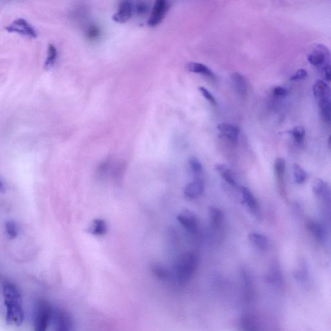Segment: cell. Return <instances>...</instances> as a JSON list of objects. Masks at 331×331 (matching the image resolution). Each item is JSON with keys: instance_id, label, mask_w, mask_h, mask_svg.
<instances>
[{"instance_id": "3", "label": "cell", "mask_w": 331, "mask_h": 331, "mask_svg": "<svg viewBox=\"0 0 331 331\" xmlns=\"http://www.w3.org/2000/svg\"><path fill=\"white\" fill-rule=\"evenodd\" d=\"M307 60L318 69L326 81L330 82V53L327 47L323 44H315L308 54Z\"/></svg>"}, {"instance_id": "18", "label": "cell", "mask_w": 331, "mask_h": 331, "mask_svg": "<svg viewBox=\"0 0 331 331\" xmlns=\"http://www.w3.org/2000/svg\"><path fill=\"white\" fill-rule=\"evenodd\" d=\"M210 221L211 224L214 229H219L223 223V214L221 210L216 208V207H210L209 210Z\"/></svg>"}, {"instance_id": "16", "label": "cell", "mask_w": 331, "mask_h": 331, "mask_svg": "<svg viewBox=\"0 0 331 331\" xmlns=\"http://www.w3.org/2000/svg\"><path fill=\"white\" fill-rule=\"evenodd\" d=\"M107 223L102 219H96L91 223L88 229L89 233L93 236H102L107 233Z\"/></svg>"}, {"instance_id": "33", "label": "cell", "mask_w": 331, "mask_h": 331, "mask_svg": "<svg viewBox=\"0 0 331 331\" xmlns=\"http://www.w3.org/2000/svg\"><path fill=\"white\" fill-rule=\"evenodd\" d=\"M308 76L307 71L303 70V69H301L296 71L295 75L291 76L290 78V80L291 81H298L304 80Z\"/></svg>"}, {"instance_id": "36", "label": "cell", "mask_w": 331, "mask_h": 331, "mask_svg": "<svg viewBox=\"0 0 331 331\" xmlns=\"http://www.w3.org/2000/svg\"><path fill=\"white\" fill-rule=\"evenodd\" d=\"M328 147H329V148H330V137H328Z\"/></svg>"}, {"instance_id": "27", "label": "cell", "mask_w": 331, "mask_h": 331, "mask_svg": "<svg viewBox=\"0 0 331 331\" xmlns=\"http://www.w3.org/2000/svg\"><path fill=\"white\" fill-rule=\"evenodd\" d=\"M307 229L316 239H318V240L322 239L323 231L322 226H321L319 223L313 221H308L307 223Z\"/></svg>"}, {"instance_id": "29", "label": "cell", "mask_w": 331, "mask_h": 331, "mask_svg": "<svg viewBox=\"0 0 331 331\" xmlns=\"http://www.w3.org/2000/svg\"><path fill=\"white\" fill-rule=\"evenodd\" d=\"M190 169L195 175H198L201 174L202 172V165L200 160L196 157H193L190 158L189 160Z\"/></svg>"}, {"instance_id": "17", "label": "cell", "mask_w": 331, "mask_h": 331, "mask_svg": "<svg viewBox=\"0 0 331 331\" xmlns=\"http://www.w3.org/2000/svg\"><path fill=\"white\" fill-rule=\"evenodd\" d=\"M187 68L190 72L200 74V75L208 76V77L214 79L216 78V76H215V74L213 71H212L209 67L204 65V64L192 63L188 64Z\"/></svg>"}, {"instance_id": "31", "label": "cell", "mask_w": 331, "mask_h": 331, "mask_svg": "<svg viewBox=\"0 0 331 331\" xmlns=\"http://www.w3.org/2000/svg\"><path fill=\"white\" fill-rule=\"evenodd\" d=\"M199 90L202 94V95L204 96L205 99L208 100L215 107L217 106V104L216 98H214V96L212 95L211 93L207 89L201 86V87L199 88Z\"/></svg>"}, {"instance_id": "30", "label": "cell", "mask_w": 331, "mask_h": 331, "mask_svg": "<svg viewBox=\"0 0 331 331\" xmlns=\"http://www.w3.org/2000/svg\"><path fill=\"white\" fill-rule=\"evenodd\" d=\"M6 229L10 239H14L18 236V231H17L16 225L14 221H7L6 224Z\"/></svg>"}, {"instance_id": "6", "label": "cell", "mask_w": 331, "mask_h": 331, "mask_svg": "<svg viewBox=\"0 0 331 331\" xmlns=\"http://www.w3.org/2000/svg\"><path fill=\"white\" fill-rule=\"evenodd\" d=\"M169 9V4L167 2L164 0H158L155 2L152 9L148 24L150 27H155L161 23Z\"/></svg>"}, {"instance_id": "35", "label": "cell", "mask_w": 331, "mask_h": 331, "mask_svg": "<svg viewBox=\"0 0 331 331\" xmlns=\"http://www.w3.org/2000/svg\"><path fill=\"white\" fill-rule=\"evenodd\" d=\"M136 10H137V12L140 14H144L148 10L147 5L143 3V2H140V3L137 4Z\"/></svg>"}, {"instance_id": "20", "label": "cell", "mask_w": 331, "mask_h": 331, "mask_svg": "<svg viewBox=\"0 0 331 331\" xmlns=\"http://www.w3.org/2000/svg\"><path fill=\"white\" fill-rule=\"evenodd\" d=\"M240 190L242 197H243L244 201L247 206L253 211H258V202H257L256 197H254L253 193L246 187H241Z\"/></svg>"}, {"instance_id": "11", "label": "cell", "mask_w": 331, "mask_h": 331, "mask_svg": "<svg viewBox=\"0 0 331 331\" xmlns=\"http://www.w3.org/2000/svg\"><path fill=\"white\" fill-rule=\"evenodd\" d=\"M204 190V182L201 180H196L188 184L184 188V194L187 198L196 199L201 196Z\"/></svg>"}, {"instance_id": "22", "label": "cell", "mask_w": 331, "mask_h": 331, "mask_svg": "<svg viewBox=\"0 0 331 331\" xmlns=\"http://www.w3.org/2000/svg\"><path fill=\"white\" fill-rule=\"evenodd\" d=\"M57 49L53 44H50L48 46V56L44 64V68L46 70H50L55 64L56 58H57Z\"/></svg>"}, {"instance_id": "7", "label": "cell", "mask_w": 331, "mask_h": 331, "mask_svg": "<svg viewBox=\"0 0 331 331\" xmlns=\"http://www.w3.org/2000/svg\"><path fill=\"white\" fill-rule=\"evenodd\" d=\"M177 220L189 233L195 234L198 231L199 220L192 212L188 210L182 212L177 216Z\"/></svg>"}, {"instance_id": "37", "label": "cell", "mask_w": 331, "mask_h": 331, "mask_svg": "<svg viewBox=\"0 0 331 331\" xmlns=\"http://www.w3.org/2000/svg\"><path fill=\"white\" fill-rule=\"evenodd\" d=\"M1 189H2V184L1 183H0V190H1Z\"/></svg>"}, {"instance_id": "32", "label": "cell", "mask_w": 331, "mask_h": 331, "mask_svg": "<svg viewBox=\"0 0 331 331\" xmlns=\"http://www.w3.org/2000/svg\"><path fill=\"white\" fill-rule=\"evenodd\" d=\"M100 35V30L99 27L96 26H91L88 29L87 32V37L90 40H95Z\"/></svg>"}, {"instance_id": "1", "label": "cell", "mask_w": 331, "mask_h": 331, "mask_svg": "<svg viewBox=\"0 0 331 331\" xmlns=\"http://www.w3.org/2000/svg\"><path fill=\"white\" fill-rule=\"evenodd\" d=\"M3 295L7 308V323L9 325L20 326L23 323L24 313L22 296L18 288L14 284L6 281L3 285Z\"/></svg>"}, {"instance_id": "15", "label": "cell", "mask_w": 331, "mask_h": 331, "mask_svg": "<svg viewBox=\"0 0 331 331\" xmlns=\"http://www.w3.org/2000/svg\"><path fill=\"white\" fill-rule=\"evenodd\" d=\"M313 190L317 196L324 199L329 200L330 190L328 184L322 179H316L313 183Z\"/></svg>"}, {"instance_id": "10", "label": "cell", "mask_w": 331, "mask_h": 331, "mask_svg": "<svg viewBox=\"0 0 331 331\" xmlns=\"http://www.w3.org/2000/svg\"><path fill=\"white\" fill-rule=\"evenodd\" d=\"M313 93L317 101L330 100V90L325 81L317 80L313 86Z\"/></svg>"}, {"instance_id": "9", "label": "cell", "mask_w": 331, "mask_h": 331, "mask_svg": "<svg viewBox=\"0 0 331 331\" xmlns=\"http://www.w3.org/2000/svg\"><path fill=\"white\" fill-rule=\"evenodd\" d=\"M217 130L223 137L230 141L234 143L238 142L240 130L236 126L231 123H221L217 127Z\"/></svg>"}, {"instance_id": "8", "label": "cell", "mask_w": 331, "mask_h": 331, "mask_svg": "<svg viewBox=\"0 0 331 331\" xmlns=\"http://www.w3.org/2000/svg\"><path fill=\"white\" fill-rule=\"evenodd\" d=\"M133 4L131 2H121L118 7V12L113 16V20L117 23L123 24L127 22L132 16Z\"/></svg>"}, {"instance_id": "23", "label": "cell", "mask_w": 331, "mask_h": 331, "mask_svg": "<svg viewBox=\"0 0 331 331\" xmlns=\"http://www.w3.org/2000/svg\"><path fill=\"white\" fill-rule=\"evenodd\" d=\"M318 110L322 119L325 122L330 121V100H322L318 102Z\"/></svg>"}, {"instance_id": "21", "label": "cell", "mask_w": 331, "mask_h": 331, "mask_svg": "<svg viewBox=\"0 0 331 331\" xmlns=\"http://www.w3.org/2000/svg\"><path fill=\"white\" fill-rule=\"evenodd\" d=\"M249 238L254 245L258 247L261 250H265L268 245V239L263 234L253 232L249 234Z\"/></svg>"}, {"instance_id": "5", "label": "cell", "mask_w": 331, "mask_h": 331, "mask_svg": "<svg viewBox=\"0 0 331 331\" xmlns=\"http://www.w3.org/2000/svg\"><path fill=\"white\" fill-rule=\"evenodd\" d=\"M9 33H15L30 38H36V29L31 24L24 18H18L12 22L6 27Z\"/></svg>"}, {"instance_id": "14", "label": "cell", "mask_w": 331, "mask_h": 331, "mask_svg": "<svg viewBox=\"0 0 331 331\" xmlns=\"http://www.w3.org/2000/svg\"><path fill=\"white\" fill-rule=\"evenodd\" d=\"M242 331H261L260 325L256 316L250 314L243 316L241 320Z\"/></svg>"}, {"instance_id": "12", "label": "cell", "mask_w": 331, "mask_h": 331, "mask_svg": "<svg viewBox=\"0 0 331 331\" xmlns=\"http://www.w3.org/2000/svg\"><path fill=\"white\" fill-rule=\"evenodd\" d=\"M55 330L54 331H71L72 322L69 316L63 311H58L54 313Z\"/></svg>"}, {"instance_id": "4", "label": "cell", "mask_w": 331, "mask_h": 331, "mask_svg": "<svg viewBox=\"0 0 331 331\" xmlns=\"http://www.w3.org/2000/svg\"><path fill=\"white\" fill-rule=\"evenodd\" d=\"M52 315V308L48 301H39L34 314V331H47Z\"/></svg>"}, {"instance_id": "13", "label": "cell", "mask_w": 331, "mask_h": 331, "mask_svg": "<svg viewBox=\"0 0 331 331\" xmlns=\"http://www.w3.org/2000/svg\"><path fill=\"white\" fill-rule=\"evenodd\" d=\"M231 79L237 93L241 96L245 95L248 90V85L244 76L241 73L234 72L232 74Z\"/></svg>"}, {"instance_id": "28", "label": "cell", "mask_w": 331, "mask_h": 331, "mask_svg": "<svg viewBox=\"0 0 331 331\" xmlns=\"http://www.w3.org/2000/svg\"><path fill=\"white\" fill-rule=\"evenodd\" d=\"M289 133L293 136L294 140L298 144H301L304 142L305 137V128L298 126L291 130Z\"/></svg>"}, {"instance_id": "34", "label": "cell", "mask_w": 331, "mask_h": 331, "mask_svg": "<svg viewBox=\"0 0 331 331\" xmlns=\"http://www.w3.org/2000/svg\"><path fill=\"white\" fill-rule=\"evenodd\" d=\"M273 93L276 96H280V97H281V96H285L287 94V91L283 87L277 86V87L273 88Z\"/></svg>"}, {"instance_id": "2", "label": "cell", "mask_w": 331, "mask_h": 331, "mask_svg": "<svg viewBox=\"0 0 331 331\" xmlns=\"http://www.w3.org/2000/svg\"><path fill=\"white\" fill-rule=\"evenodd\" d=\"M199 258L196 254L187 253L182 254L175 262L172 281L175 285L181 286L189 282L198 266Z\"/></svg>"}, {"instance_id": "24", "label": "cell", "mask_w": 331, "mask_h": 331, "mask_svg": "<svg viewBox=\"0 0 331 331\" xmlns=\"http://www.w3.org/2000/svg\"><path fill=\"white\" fill-rule=\"evenodd\" d=\"M286 163L283 158H278L274 163V172L277 177L279 184L283 183L284 175H285Z\"/></svg>"}, {"instance_id": "25", "label": "cell", "mask_w": 331, "mask_h": 331, "mask_svg": "<svg viewBox=\"0 0 331 331\" xmlns=\"http://www.w3.org/2000/svg\"><path fill=\"white\" fill-rule=\"evenodd\" d=\"M152 271L157 278L161 280L167 281L172 279V274L167 268L159 264H154L152 266Z\"/></svg>"}, {"instance_id": "19", "label": "cell", "mask_w": 331, "mask_h": 331, "mask_svg": "<svg viewBox=\"0 0 331 331\" xmlns=\"http://www.w3.org/2000/svg\"><path fill=\"white\" fill-rule=\"evenodd\" d=\"M215 169L219 173L221 176L225 180L226 182L231 184L232 187H236L237 183L235 178L229 168L226 165L223 164H217L215 166Z\"/></svg>"}, {"instance_id": "26", "label": "cell", "mask_w": 331, "mask_h": 331, "mask_svg": "<svg viewBox=\"0 0 331 331\" xmlns=\"http://www.w3.org/2000/svg\"><path fill=\"white\" fill-rule=\"evenodd\" d=\"M294 178L296 183L303 184L307 180V173L303 170L301 166L298 164H294L293 167Z\"/></svg>"}]
</instances>
